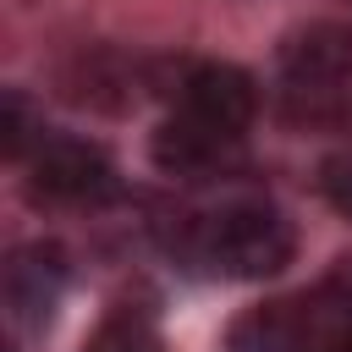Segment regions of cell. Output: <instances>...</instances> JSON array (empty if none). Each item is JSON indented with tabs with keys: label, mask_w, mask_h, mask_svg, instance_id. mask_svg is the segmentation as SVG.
I'll list each match as a JSON object with an SVG mask.
<instances>
[{
	"label": "cell",
	"mask_w": 352,
	"mask_h": 352,
	"mask_svg": "<svg viewBox=\"0 0 352 352\" xmlns=\"http://www.w3.org/2000/svg\"><path fill=\"white\" fill-rule=\"evenodd\" d=\"M170 248L182 253V264L220 275V280H270L292 264L297 253V231L292 220L264 204V198H231L220 209L187 214L176 220Z\"/></svg>",
	"instance_id": "obj_1"
},
{
	"label": "cell",
	"mask_w": 352,
	"mask_h": 352,
	"mask_svg": "<svg viewBox=\"0 0 352 352\" xmlns=\"http://www.w3.org/2000/svg\"><path fill=\"white\" fill-rule=\"evenodd\" d=\"M121 192L110 154L88 138H44L28 154V198L55 209H99Z\"/></svg>",
	"instance_id": "obj_2"
},
{
	"label": "cell",
	"mask_w": 352,
	"mask_h": 352,
	"mask_svg": "<svg viewBox=\"0 0 352 352\" xmlns=\"http://www.w3.org/2000/svg\"><path fill=\"white\" fill-rule=\"evenodd\" d=\"M66 275H72V264H66L60 242H22L6 258L0 297H6V319L16 336H38L55 319V308L66 297Z\"/></svg>",
	"instance_id": "obj_3"
},
{
	"label": "cell",
	"mask_w": 352,
	"mask_h": 352,
	"mask_svg": "<svg viewBox=\"0 0 352 352\" xmlns=\"http://www.w3.org/2000/svg\"><path fill=\"white\" fill-rule=\"evenodd\" d=\"M176 110L204 121V126H220V132H248L253 110H258V88L242 66L231 60H192L182 77H176Z\"/></svg>",
	"instance_id": "obj_4"
},
{
	"label": "cell",
	"mask_w": 352,
	"mask_h": 352,
	"mask_svg": "<svg viewBox=\"0 0 352 352\" xmlns=\"http://www.w3.org/2000/svg\"><path fill=\"white\" fill-rule=\"evenodd\" d=\"M154 165L165 176H187V182H204V176H220L236 154H242V138L236 132H220V126H204L192 116H165L160 132H154Z\"/></svg>",
	"instance_id": "obj_5"
},
{
	"label": "cell",
	"mask_w": 352,
	"mask_h": 352,
	"mask_svg": "<svg viewBox=\"0 0 352 352\" xmlns=\"http://www.w3.org/2000/svg\"><path fill=\"white\" fill-rule=\"evenodd\" d=\"M286 82H352V16L308 22L280 38Z\"/></svg>",
	"instance_id": "obj_6"
},
{
	"label": "cell",
	"mask_w": 352,
	"mask_h": 352,
	"mask_svg": "<svg viewBox=\"0 0 352 352\" xmlns=\"http://www.w3.org/2000/svg\"><path fill=\"white\" fill-rule=\"evenodd\" d=\"M82 352H165V336H160V324H154L148 308L121 302V308H110L94 324V336H88Z\"/></svg>",
	"instance_id": "obj_7"
},
{
	"label": "cell",
	"mask_w": 352,
	"mask_h": 352,
	"mask_svg": "<svg viewBox=\"0 0 352 352\" xmlns=\"http://www.w3.org/2000/svg\"><path fill=\"white\" fill-rule=\"evenodd\" d=\"M44 110L22 94V88H6V104H0V143L11 160H28L38 143H44Z\"/></svg>",
	"instance_id": "obj_8"
},
{
	"label": "cell",
	"mask_w": 352,
	"mask_h": 352,
	"mask_svg": "<svg viewBox=\"0 0 352 352\" xmlns=\"http://www.w3.org/2000/svg\"><path fill=\"white\" fill-rule=\"evenodd\" d=\"M319 192H324V204L336 214L352 220V148H341V154H330L319 165Z\"/></svg>",
	"instance_id": "obj_9"
},
{
	"label": "cell",
	"mask_w": 352,
	"mask_h": 352,
	"mask_svg": "<svg viewBox=\"0 0 352 352\" xmlns=\"http://www.w3.org/2000/svg\"><path fill=\"white\" fill-rule=\"evenodd\" d=\"M346 6H352V0H346Z\"/></svg>",
	"instance_id": "obj_10"
}]
</instances>
